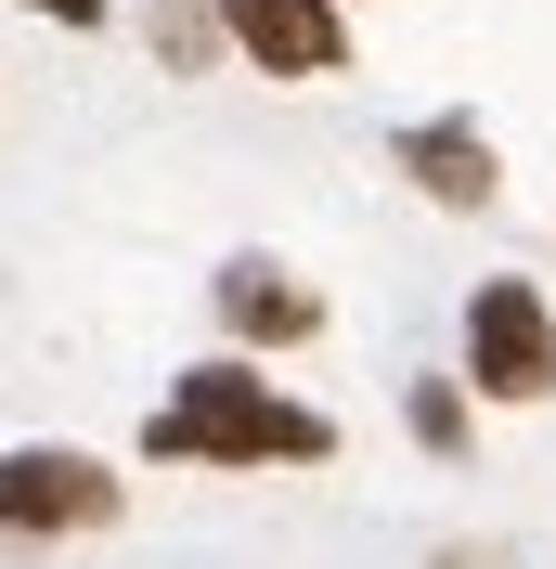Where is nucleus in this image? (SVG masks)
Instances as JSON below:
<instances>
[{
  "mask_svg": "<svg viewBox=\"0 0 556 569\" xmlns=\"http://www.w3.org/2000/svg\"><path fill=\"white\" fill-rule=\"evenodd\" d=\"M117 518V479L91 453H66V440H27V453H0V531H105Z\"/></svg>",
  "mask_w": 556,
  "mask_h": 569,
  "instance_id": "7ed1b4c3",
  "label": "nucleus"
},
{
  "mask_svg": "<svg viewBox=\"0 0 556 569\" xmlns=\"http://www.w3.org/2000/svg\"><path fill=\"white\" fill-rule=\"evenodd\" d=\"M415 440L427 453H466V389L453 376H415Z\"/></svg>",
  "mask_w": 556,
  "mask_h": 569,
  "instance_id": "0eeeda50",
  "label": "nucleus"
},
{
  "mask_svg": "<svg viewBox=\"0 0 556 569\" xmlns=\"http://www.w3.org/2000/svg\"><path fill=\"white\" fill-rule=\"evenodd\" d=\"M401 169H415L440 208H492V142L466 130V117H427V130H401Z\"/></svg>",
  "mask_w": 556,
  "mask_h": 569,
  "instance_id": "423d86ee",
  "label": "nucleus"
},
{
  "mask_svg": "<svg viewBox=\"0 0 556 569\" xmlns=\"http://www.w3.org/2000/svg\"><path fill=\"white\" fill-rule=\"evenodd\" d=\"M220 27H234L272 78H337L349 66V13L337 0H220Z\"/></svg>",
  "mask_w": 556,
  "mask_h": 569,
  "instance_id": "20e7f679",
  "label": "nucleus"
},
{
  "mask_svg": "<svg viewBox=\"0 0 556 569\" xmlns=\"http://www.w3.org/2000/svg\"><path fill=\"white\" fill-rule=\"evenodd\" d=\"M142 453L156 466H324L337 453V427L298 415V401H272V376H246V362H195L156 415H142Z\"/></svg>",
  "mask_w": 556,
  "mask_h": 569,
  "instance_id": "f257e3e1",
  "label": "nucleus"
},
{
  "mask_svg": "<svg viewBox=\"0 0 556 569\" xmlns=\"http://www.w3.org/2000/svg\"><path fill=\"white\" fill-rule=\"evenodd\" d=\"M466 376H479L492 401H544L556 389V311H544V284H479V298H466Z\"/></svg>",
  "mask_w": 556,
  "mask_h": 569,
  "instance_id": "f03ea898",
  "label": "nucleus"
},
{
  "mask_svg": "<svg viewBox=\"0 0 556 569\" xmlns=\"http://www.w3.org/2000/svg\"><path fill=\"white\" fill-rule=\"evenodd\" d=\"M220 311H234V337H272V350H285V337L324 323V298L298 272H272V259H234V272H220Z\"/></svg>",
  "mask_w": 556,
  "mask_h": 569,
  "instance_id": "39448f33",
  "label": "nucleus"
},
{
  "mask_svg": "<svg viewBox=\"0 0 556 569\" xmlns=\"http://www.w3.org/2000/svg\"><path fill=\"white\" fill-rule=\"evenodd\" d=\"M27 13H66V27H105V0H27Z\"/></svg>",
  "mask_w": 556,
  "mask_h": 569,
  "instance_id": "6e6552de",
  "label": "nucleus"
}]
</instances>
